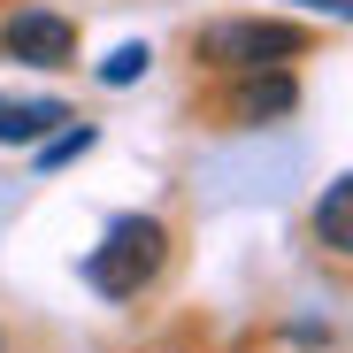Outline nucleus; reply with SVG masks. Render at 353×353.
<instances>
[{"label": "nucleus", "instance_id": "nucleus-4", "mask_svg": "<svg viewBox=\"0 0 353 353\" xmlns=\"http://www.w3.org/2000/svg\"><path fill=\"white\" fill-rule=\"evenodd\" d=\"M292 100H300V85L284 70H246V85L230 92V115L239 123H276V115H292Z\"/></svg>", "mask_w": 353, "mask_h": 353}, {"label": "nucleus", "instance_id": "nucleus-1", "mask_svg": "<svg viewBox=\"0 0 353 353\" xmlns=\"http://www.w3.org/2000/svg\"><path fill=\"white\" fill-rule=\"evenodd\" d=\"M161 254H169V230L154 215H123V223H108V239L92 246L85 284L100 292V300H131V292H146L161 276Z\"/></svg>", "mask_w": 353, "mask_h": 353}, {"label": "nucleus", "instance_id": "nucleus-2", "mask_svg": "<svg viewBox=\"0 0 353 353\" xmlns=\"http://www.w3.org/2000/svg\"><path fill=\"white\" fill-rule=\"evenodd\" d=\"M200 54H208V62H223V70H284L292 54H307V31L230 16V23H208V31H200Z\"/></svg>", "mask_w": 353, "mask_h": 353}, {"label": "nucleus", "instance_id": "nucleus-5", "mask_svg": "<svg viewBox=\"0 0 353 353\" xmlns=\"http://www.w3.org/2000/svg\"><path fill=\"white\" fill-rule=\"evenodd\" d=\"M62 100H0V146H23V139H54L62 131Z\"/></svg>", "mask_w": 353, "mask_h": 353}, {"label": "nucleus", "instance_id": "nucleus-3", "mask_svg": "<svg viewBox=\"0 0 353 353\" xmlns=\"http://www.w3.org/2000/svg\"><path fill=\"white\" fill-rule=\"evenodd\" d=\"M0 54H8V62H31V70H62L77 54V31L54 8H23V16L0 23Z\"/></svg>", "mask_w": 353, "mask_h": 353}, {"label": "nucleus", "instance_id": "nucleus-10", "mask_svg": "<svg viewBox=\"0 0 353 353\" xmlns=\"http://www.w3.org/2000/svg\"><path fill=\"white\" fill-rule=\"evenodd\" d=\"M0 353H8V345H0Z\"/></svg>", "mask_w": 353, "mask_h": 353}, {"label": "nucleus", "instance_id": "nucleus-8", "mask_svg": "<svg viewBox=\"0 0 353 353\" xmlns=\"http://www.w3.org/2000/svg\"><path fill=\"white\" fill-rule=\"evenodd\" d=\"M85 146H92V131H62V139L46 146V169H62V161H70V154H85Z\"/></svg>", "mask_w": 353, "mask_h": 353}, {"label": "nucleus", "instance_id": "nucleus-7", "mask_svg": "<svg viewBox=\"0 0 353 353\" xmlns=\"http://www.w3.org/2000/svg\"><path fill=\"white\" fill-rule=\"evenodd\" d=\"M139 70H146V46H123V54H108V62H100V77H108V85H131Z\"/></svg>", "mask_w": 353, "mask_h": 353}, {"label": "nucleus", "instance_id": "nucleus-6", "mask_svg": "<svg viewBox=\"0 0 353 353\" xmlns=\"http://www.w3.org/2000/svg\"><path fill=\"white\" fill-rule=\"evenodd\" d=\"M315 239H323L330 254H353V176H338V185L323 192V208H315Z\"/></svg>", "mask_w": 353, "mask_h": 353}, {"label": "nucleus", "instance_id": "nucleus-9", "mask_svg": "<svg viewBox=\"0 0 353 353\" xmlns=\"http://www.w3.org/2000/svg\"><path fill=\"white\" fill-rule=\"evenodd\" d=\"M292 8H323V16H353V0H292Z\"/></svg>", "mask_w": 353, "mask_h": 353}]
</instances>
